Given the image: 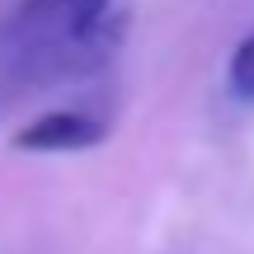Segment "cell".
I'll return each instance as SVG.
<instances>
[{"label": "cell", "instance_id": "obj_1", "mask_svg": "<svg viewBox=\"0 0 254 254\" xmlns=\"http://www.w3.org/2000/svg\"><path fill=\"white\" fill-rule=\"evenodd\" d=\"M109 9L113 0H24L9 19V38L28 52L57 57V66L99 62L123 28H109Z\"/></svg>", "mask_w": 254, "mask_h": 254}, {"label": "cell", "instance_id": "obj_2", "mask_svg": "<svg viewBox=\"0 0 254 254\" xmlns=\"http://www.w3.org/2000/svg\"><path fill=\"white\" fill-rule=\"evenodd\" d=\"M109 136V123L80 109H57L43 118L24 123L14 132V151H43V155H62V151H90Z\"/></svg>", "mask_w": 254, "mask_h": 254}, {"label": "cell", "instance_id": "obj_3", "mask_svg": "<svg viewBox=\"0 0 254 254\" xmlns=\"http://www.w3.org/2000/svg\"><path fill=\"white\" fill-rule=\"evenodd\" d=\"M231 85H236V94L254 99V33H245V43L231 52Z\"/></svg>", "mask_w": 254, "mask_h": 254}]
</instances>
